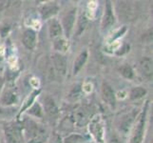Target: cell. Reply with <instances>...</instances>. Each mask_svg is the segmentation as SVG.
<instances>
[{"label": "cell", "instance_id": "cell-1", "mask_svg": "<svg viewBox=\"0 0 153 143\" xmlns=\"http://www.w3.org/2000/svg\"><path fill=\"white\" fill-rule=\"evenodd\" d=\"M147 105L149 104H146L145 106V109L142 113L141 116H140V119L137 123L136 127H135V130H134V133L131 136V139L129 143H141L142 140H143V137H144V134H145V127H146V110H147Z\"/></svg>", "mask_w": 153, "mask_h": 143}, {"label": "cell", "instance_id": "cell-2", "mask_svg": "<svg viewBox=\"0 0 153 143\" xmlns=\"http://www.w3.org/2000/svg\"><path fill=\"white\" fill-rule=\"evenodd\" d=\"M5 136L9 143L22 142V131L17 124L8 123L5 125Z\"/></svg>", "mask_w": 153, "mask_h": 143}, {"label": "cell", "instance_id": "cell-3", "mask_svg": "<svg viewBox=\"0 0 153 143\" xmlns=\"http://www.w3.org/2000/svg\"><path fill=\"white\" fill-rule=\"evenodd\" d=\"M75 15H76V10L73 9L70 10L65 16L63 18V24L62 29L65 31L67 37H70L71 34V31L74 27V23H75Z\"/></svg>", "mask_w": 153, "mask_h": 143}, {"label": "cell", "instance_id": "cell-4", "mask_svg": "<svg viewBox=\"0 0 153 143\" xmlns=\"http://www.w3.org/2000/svg\"><path fill=\"white\" fill-rule=\"evenodd\" d=\"M102 97L104 101L109 105L111 108H114L116 105V97L115 93L112 87L107 82H103L102 84Z\"/></svg>", "mask_w": 153, "mask_h": 143}, {"label": "cell", "instance_id": "cell-5", "mask_svg": "<svg viewBox=\"0 0 153 143\" xmlns=\"http://www.w3.org/2000/svg\"><path fill=\"white\" fill-rule=\"evenodd\" d=\"M115 23V16L113 13L112 5L109 1H107L105 8V14L102 21V28L103 30H108L110 27H112Z\"/></svg>", "mask_w": 153, "mask_h": 143}, {"label": "cell", "instance_id": "cell-6", "mask_svg": "<svg viewBox=\"0 0 153 143\" xmlns=\"http://www.w3.org/2000/svg\"><path fill=\"white\" fill-rule=\"evenodd\" d=\"M52 62L57 73L61 76H64L67 73V58L61 54H55L52 56Z\"/></svg>", "mask_w": 153, "mask_h": 143}, {"label": "cell", "instance_id": "cell-7", "mask_svg": "<svg viewBox=\"0 0 153 143\" xmlns=\"http://www.w3.org/2000/svg\"><path fill=\"white\" fill-rule=\"evenodd\" d=\"M89 130H91L93 136L95 137L97 141H99L100 143H103L104 130H103V126H102L101 121H100L99 116L91 121V126H89Z\"/></svg>", "mask_w": 153, "mask_h": 143}, {"label": "cell", "instance_id": "cell-8", "mask_svg": "<svg viewBox=\"0 0 153 143\" xmlns=\"http://www.w3.org/2000/svg\"><path fill=\"white\" fill-rule=\"evenodd\" d=\"M23 45L28 50H33L36 45V33L31 29H28L24 31L22 37Z\"/></svg>", "mask_w": 153, "mask_h": 143}, {"label": "cell", "instance_id": "cell-9", "mask_svg": "<svg viewBox=\"0 0 153 143\" xmlns=\"http://www.w3.org/2000/svg\"><path fill=\"white\" fill-rule=\"evenodd\" d=\"M44 109L46 114L51 118H54L58 115V108L55 101L51 97H47L44 99Z\"/></svg>", "mask_w": 153, "mask_h": 143}, {"label": "cell", "instance_id": "cell-10", "mask_svg": "<svg viewBox=\"0 0 153 143\" xmlns=\"http://www.w3.org/2000/svg\"><path fill=\"white\" fill-rule=\"evenodd\" d=\"M63 31L62 26L59 21L56 19H51L49 23V34L51 38L59 37Z\"/></svg>", "mask_w": 153, "mask_h": 143}, {"label": "cell", "instance_id": "cell-11", "mask_svg": "<svg viewBox=\"0 0 153 143\" xmlns=\"http://www.w3.org/2000/svg\"><path fill=\"white\" fill-rule=\"evenodd\" d=\"M87 59H88V52L83 51L82 52H80V55L77 56V58L74 61V64H73V73L74 75H77L81 71V69L86 64Z\"/></svg>", "mask_w": 153, "mask_h": 143}, {"label": "cell", "instance_id": "cell-12", "mask_svg": "<svg viewBox=\"0 0 153 143\" xmlns=\"http://www.w3.org/2000/svg\"><path fill=\"white\" fill-rule=\"evenodd\" d=\"M58 10L59 9H58L56 5H45V6L42 7L41 10H40L41 16L44 20L51 18L58 13Z\"/></svg>", "mask_w": 153, "mask_h": 143}, {"label": "cell", "instance_id": "cell-13", "mask_svg": "<svg viewBox=\"0 0 153 143\" xmlns=\"http://www.w3.org/2000/svg\"><path fill=\"white\" fill-rule=\"evenodd\" d=\"M140 68L142 73L146 77L152 76V60L149 57H143L140 61Z\"/></svg>", "mask_w": 153, "mask_h": 143}, {"label": "cell", "instance_id": "cell-14", "mask_svg": "<svg viewBox=\"0 0 153 143\" xmlns=\"http://www.w3.org/2000/svg\"><path fill=\"white\" fill-rule=\"evenodd\" d=\"M15 101H16V94L13 91H7L1 97V104L5 106L12 105Z\"/></svg>", "mask_w": 153, "mask_h": 143}, {"label": "cell", "instance_id": "cell-15", "mask_svg": "<svg viewBox=\"0 0 153 143\" xmlns=\"http://www.w3.org/2000/svg\"><path fill=\"white\" fill-rule=\"evenodd\" d=\"M146 94V90L143 87H134L129 93V97L131 100H138Z\"/></svg>", "mask_w": 153, "mask_h": 143}, {"label": "cell", "instance_id": "cell-16", "mask_svg": "<svg viewBox=\"0 0 153 143\" xmlns=\"http://www.w3.org/2000/svg\"><path fill=\"white\" fill-rule=\"evenodd\" d=\"M74 120L78 125L85 124L88 121V115L87 112L84 109L78 110V112L74 115Z\"/></svg>", "mask_w": 153, "mask_h": 143}, {"label": "cell", "instance_id": "cell-17", "mask_svg": "<svg viewBox=\"0 0 153 143\" xmlns=\"http://www.w3.org/2000/svg\"><path fill=\"white\" fill-rule=\"evenodd\" d=\"M120 73H121V75L126 79H132L134 76V73H133L132 68L128 64H126L120 68Z\"/></svg>", "mask_w": 153, "mask_h": 143}, {"label": "cell", "instance_id": "cell-18", "mask_svg": "<svg viewBox=\"0 0 153 143\" xmlns=\"http://www.w3.org/2000/svg\"><path fill=\"white\" fill-rule=\"evenodd\" d=\"M29 114L33 115V116H36V118H42V115H43L40 105L37 103H35L33 107H31L30 109H29Z\"/></svg>", "mask_w": 153, "mask_h": 143}, {"label": "cell", "instance_id": "cell-19", "mask_svg": "<svg viewBox=\"0 0 153 143\" xmlns=\"http://www.w3.org/2000/svg\"><path fill=\"white\" fill-rule=\"evenodd\" d=\"M84 140L83 136L79 135H71L65 139V143H80Z\"/></svg>", "mask_w": 153, "mask_h": 143}, {"label": "cell", "instance_id": "cell-20", "mask_svg": "<svg viewBox=\"0 0 153 143\" xmlns=\"http://www.w3.org/2000/svg\"><path fill=\"white\" fill-rule=\"evenodd\" d=\"M54 47H55V49L58 51H66V49L68 48V43H67L66 40L60 38L55 42Z\"/></svg>", "mask_w": 153, "mask_h": 143}, {"label": "cell", "instance_id": "cell-21", "mask_svg": "<svg viewBox=\"0 0 153 143\" xmlns=\"http://www.w3.org/2000/svg\"><path fill=\"white\" fill-rule=\"evenodd\" d=\"M86 25H87V18L85 16H82L80 20H79V24H78V34H80L84 31Z\"/></svg>", "mask_w": 153, "mask_h": 143}, {"label": "cell", "instance_id": "cell-22", "mask_svg": "<svg viewBox=\"0 0 153 143\" xmlns=\"http://www.w3.org/2000/svg\"><path fill=\"white\" fill-rule=\"evenodd\" d=\"M109 143H121V140L119 139V137L117 136H111L109 139Z\"/></svg>", "mask_w": 153, "mask_h": 143}, {"label": "cell", "instance_id": "cell-23", "mask_svg": "<svg viewBox=\"0 0 153 143\" xmlns=\"http://www.w3.org/2000/svg\"><path fill=\"white\" fill-rule=\"evenodd\" d=\"M1 84H2V80L0 79V87H1Z\"/></svg>", "mask_w": 153, "mask_h": 143}, {"label": "cell", "instance_id": "cell-24", "mask_svg": "<svg viewBox=\"0 0 153 143\" xmlns=\"http://www.w3.org/2000/svg\"><path fill=\"white\" fill-rule=\"evenodd\" d=\"M2 113H3V111H2V110H1V109H0V115H1V114H2Z\"/></svg>", "mask_w": 153, "mask_h": 143}]
</instances>
